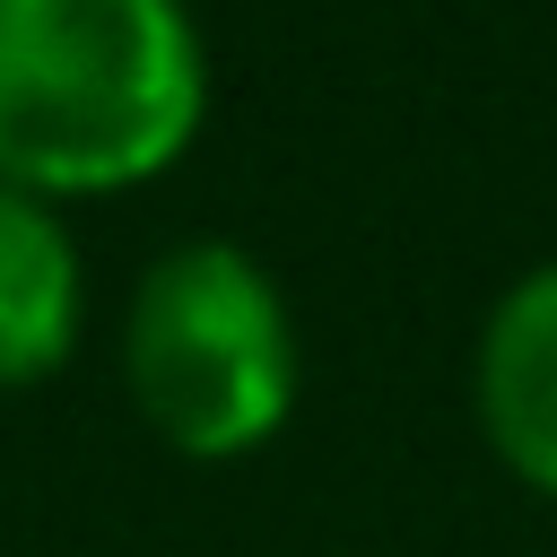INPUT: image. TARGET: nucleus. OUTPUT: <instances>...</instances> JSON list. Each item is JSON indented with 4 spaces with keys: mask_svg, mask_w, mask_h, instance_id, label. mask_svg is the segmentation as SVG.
Masks as SVG:
<instances>
[{
    "mask_svg": "<svg viewBox=\"0 0 557 557\" xmlns=\"http://www.w3.org/2000/svg\"><path fill=\"white\" fill-rule=\"evenodd\" d=\"M209 61L183 0H0V183L122 191L183 157Z\"/></svg>",
    "mask_w": 557,
    "mask_h": 557,
    "instance_id": "f257e3e1",
    "label": "nucleus"
},
{
    "mask_svg": "<svg viewBox=\"0 0 557 557\" xmlns=\"http://www.w3.org/2000/svg\"><path fill=\"white\" fill-rule=\"evenodd\" d=\"M122 374L165 444L200 461L252 453L296 409V322L278 305V278L226 235L157 252L131 296Z\"/></svg>",
    "mask_w": 557,
    "mask_h": 557,
    "instance_id": "f03ea898",
    "label": "nucleus"
},
{
    "mask_svg": "<svg viewBox=\"0 0 557 557\" xmlns=\"http://www.w3.org/2000/svg\"><path fill=\"white\" fill-rule=\"evenodd\" d=\"M479 426L531 487L557 496V261L522 270L479 331Z\"/></svg>",
    "mask_w": 557,
    "mask_h": 557,
    "instance_id": "7ed1b4c3",
    "label": "nucleus"
},
{
    "mask_svg": "<svg viewBox=\"0 0 557 557\" xmlns=\"http://www.w3.org/2000/svg\"><path fill=\"white\" fill-rule=\"evenodd\" d=\"M78 339V244L70 226L0 183V383H35Z\"/></svg>",
    "mask_w": 557,
    "mask_h": 557,
    "instance_id": "20e7f679",
    "label": "nucleus"
}]
</instances>
